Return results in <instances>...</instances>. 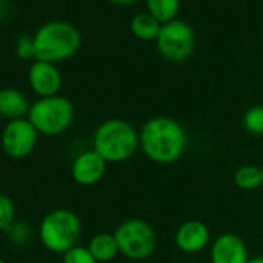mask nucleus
Listing matches in <instances>:
<instances>
[{"label":"nucleus","mask_w":263,"mask_h":263,"mask_svg":"<svg viewBox=\"0 0 263 263\" xmlns=\"http://www.w3.org/2000/svg\"><path fill=\"white\" fill-rule=\"evenodd\" d=\"M241 124L249 135H263V105L249 107L243 113Z\"/></svg>","instance_id":"obj_18"},{"label":"nucleus","mask_w":263,"mask_h":263,"mask_svg":"<svg viewBox=\"0 0 263 263\" xmlns=\"http://www.w3.org/2000/svg\"><path fill=\"white\" fill-rule=\"evenodd\" d=\"M31 104L28 98L17 88H2L0 90V116L14 121L28 116Z\"/></svg>","instance_id":"obj_13"},{"label":"nucleus","mask_w":263,"mask_h":263,"mask_svg":"<svg viewBox=\"0 0 263 263\" xmlns=\"http://www.w3.org/2000/svg\"><path fill=\"white\" fill-rule=\"evenodd\" d=\"M161 27L163 25L149 13H140L130 22L132 34L141 41H157Z\"/></svg>","instance_id":"obj_15"},{"label":"nucleus","mask_w":263,"mask_h":263,"mask_svg":"<svg viewBox=\"0 0 263 263\" xmlns=\"http://www.w3.org/2000/svg\"><path fill=\"white\" fill-rule=\"evenodd\" d=\"M261 174H263V166H261Z\"/></svg>","instance_id":"obj_26"},{"label":"nucleus","mask_w":263,"mask_h":263,"mask_svg":"<svg viewBox=\"0 0 263 263\" xmlns=\"http://www.w3.org/2000/svg\"><path fill=\"white\" fill-rule=\"evenodd\" d=\"M90 252L93 254V257L96 258L98 263H107L111 261L118 254H119V248L115 238L113 232H98L95 234L90 241L88 246Z\"/></svg>","instance_id":"obj_14"},{"label":"nucleus","mask_w":263,"mask_h":263,"mask_svg":"<svg viewBox=\"0 0 263 263\" xmlns=\"http://www.w3.org/2000/svg\"><path fill=\"white\" fill-rule=\"evenodd\" d=\"M28 84L39 98L56 96L62 87V76L54 64L34 61L28 70Z\"/></svg>","instance_id":"obj_11"},{"label":"nucleus","mask_w":263,"mask_h":263,"mask_svg":"<svg viewBox=\"0 0 263 263\" xmlns=\"http://www.w3.org/2000/svg\"><path fill=\"white\" fill-rule=\"evenodd\" d=\"M248 263H263V257L258 255V257H251Z\"/></svg>","instance_id":"obj_24"},{"label":"nucleus","mask_w":263,"mask_h":263,"mask_svg":"<svg viewBox=\"0 0 263 263\" xmlns=\"http://www.w3.org/2000/svg\"><path fill=\"white\" fill-rule=\"evenodd\" d=\"M209 257L211 263H248L251 258L245 240L232 232H224L214 238Z\"/></svg>","instance_id":"obj_9"},{"label":"nucleus","mask_w":263,"mask_h":263,"mask_svg":"<svg viewBox=\"0 0 263 263\" xmlns=\"http://www.w3.org/2000/svg\"><path fill=\"white\" fill-rule=\"evenodd\" d=\"M16 218V206L13 200L0 192V231H8Z\"/></svg>","instance_id":"obj_19"},{"label":"nucleus","mask_w":263,"mask_h":263,"mask_svg":"<svg viewBox=\"0 0 263 263\" xmlns=\"http://www.w3.org/2000/svg\"><path fill=\"white\" fill-rule=\"evenodd\" d=\"M175 246L184 254H197L211 243V229L201 220L183 221L174 235Z\"/></svg>","instance_id":"obj_10"},{"label":"nucleus","mask_w":263,"mask_h":263,"mask_svg":"<svg viewBox=\"0 0 263 263\" xmlns=\"http://www.w3.org/2000/svg\"><path fill=\"white\" fill-rule=\"evenodd\" d=\"M7 8H8V7H7V4H5V0H0V21H2V19L7 16V13H8Z\"/></svg>","instance_id":"obj_22"},{"label":"nucleus","mask_w":263,"mask_h":263,"mask_svg":"<svg viewBox=\"0 0 263 263\" xmlns=\"http://www.w3.org/2000/svg\"><path fill=\"white\" fill-rule=\"evenodd\" d=\"M37 137L39 132L28 121V118L14 119L8 121V124L4 127L0 144H2V151L7 157L13 160H24L33 154L37 144Z\"/></svg>","instance_id":"obj_8"},{"label":"nucleus","mask_w":263,"mask_h":263,"mask_svg":"<svg viewBox=\"0 0 263 263\" xmlns=\"http://www.w3.org/2000/svg\"><path fill=\"white\" fill-rule=\"evenodd\" d=\"M27 118L39 132V135L58 137L73 125L74 105L68 98L61 95L39 98L31 104Z\"/></svg>","instance_id":"obj_5"},{"label":"nucleus","mask_w":263,"mask_h":263,"mask_svg":"<svg viewBox=\"0 0 263 263\" xmlns=\"http://www.w3.org/2000/svg\"><path fill=\"white\" fill-rule=\"evenodd\" d=\"M34 61L56 64L73 58L81 48V33L76 27L62 21L44 24L33 36Z\"/></svg>","instance_id":"obj_3"},{"label":"nucleus","mask_w":263,"mask_h":263,"mask_svg":"<svg viewBox=\"0 0 263 263\" xmlns=\"http://www.w3.org/2000/svg\"><path fill=\"white\" fill-rule=\"evenodd\" d=\"M93 151L107 163H124L140 151V130L125 119H107L95 130Z\"/></svg>","instance_id":"obj_2"},{"label":"nucleus","mask_w":263,"mask_h":263,"mask_svg":"<svg viewBox=\"0 0 263 263\" xmlns=\"http://www.w3.org/2000/svg\"><path fill=\"white\" fill-rule=\"evenodd\" d=\"M195 45L194 30L183 21H172L161 27V31L157 37V48L160 54L171 62L186 61Z\"/></svg>","instance_id":"obj_7"},{"label":"nucleus","mask_w":263,"mask_h":263,"mask_svg":"<svg viewBox=\"0 0 263 263\" xmlns=\"http://www.w3.org/2000/svg\"><path fill=\"white\" fill-rule=\"evenodd\" d=\"M0 263H7V261H5L4 258H0Z\"/></svg>","instance_id":"obj_25"},{"label":"nucleus","mask_w":263,"mask_h":263,"mask_svg":"<svg viewBox=\"0 0 263 263\" xmlns=\"http://www.w3.org/2000/svg\"><path fill=\"white\" fill-rule=\"evenodd\" d=\"M82 234V223L76 212L67 208L50 211L39 224V240L53 254H65L74 248Z\"/></svg>","instance_id":"obj_4"},{"label":"nucleus","mask_w":263,"mask_h":263,"mask_svg":"<svg viewBox=\"0 0 263 263\" xmlns=\"http://www.w3.org/2000/svg\"><path fill=\"white\" fill-rule=\"evenodd\" d=\"M234 183L241 191H255L263 186L261 167L255 164H243L234 172Z\"/></svg>","instance_id":"obj_16"},{"label":"nucleus","mask_w":263,"mask_h":263,"mask_svg":"<svg viewBox=\"0 0 263 263\" xmlns=\"http://www.w3.org/2000/svg\"><path fill=\"white\" fill-rule=\"evenodd\" d=\"M110 2L115 5H132V4H135L137 0H110Z\"/></svg>","instance_id":"obj_23"},{"label":"nucleus","mask_w":263,"mask_h":263,"mask_svg":"<svg viewBox=\"0 0 263 263\" xmlns=\"http://www.w3.org/2000/svg\"><path fill=\"white\" fill-rule=\"evenodd\" d=\"M62 263H98L87 246L76 245L62 255Z\"/></svg>","instance_id":"obj_20"},{"label":"nucleus","mask_w":263,"mask_h":263,"mask_svg":"<svg viewBox=\"0 0 263 263\" xmlns=\"http://www.w3.org/2000/svg\"><path fill=\"white\" fill-rule=\"evenodd\" d=\"M107 164L96 151H84L71 163V177L79 186H93L104 178Z\"/></svg>","instance_id":"obj_12"},{"label":"nucleus","mask_w":263,"mask_h":263,"mask_svg":"<svg viewBox=\"0 0 263 263\" xmlns=\"http://www.w3.org/2000/svg\"><path fill=\"white\" fill-rule=\"evenodd\" d=\"M16 54H17L19 59H24V61L36 59L33 36L22 34V36L17 37V41H16Z\"/></svg>","instance_id":"obj_21"},{"label":"nucleus","mask_w":263,"mask_h":263,"mask_svg":"<svg viewBox=\"0 0 263 263\" xmlns=\"http://www.w3.org/2000/svg\"><path fill=\"white\" fill-rule=\"evenodd\" d=\"M119 254L130 260H146L157 251V232L154 226L141 218H128L115 229Z\"/></svg>","instance_id":"obj_6"},{"label":"nucleus","mask_w":263,"mask_h":263,"mask_svg":"<svg viewBox=\"0 0 263 263\" xmlns=\"http://www.w3.org/2000/svg\"><path fill=\"white\" fill-rule=\"evenodd\" d=\"M186 147V128L171 116H154L140 128V151L155 164L177 163L184 155Z\"/></svg>","instance_id":"obj_1"},{"label":"nucleus","mask_w":263,"mask_h":263,"mask_svg":"<svg viewBox=\"0 0 263 263\" xmlns=\"http://www.w3.org/2000/svg\"><path fill=\"white\" fill-rule=\"evenodd\" d=\"M146 5L147 13L161 25L175 21L180 11V0H146Z\"/></svg>","instance_id":"obj_17"}]
</instances>
